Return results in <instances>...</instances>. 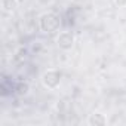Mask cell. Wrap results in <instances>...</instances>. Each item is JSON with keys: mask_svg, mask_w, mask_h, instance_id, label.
Returning <instances> with one entry per match:
<instances>
[{"mask_svg": "<svg viewBox=\"0 0 126 126\" xmlns=\"http://www.w3.org/2000/svg\"><path fill=\"white\" fill-rule=\"evenodd\" d=\"M39 27L46 34H53L61 27V18L55 12H45L39 18Z\"/></svg>", "mask_w": 126, "mask_h": 126, "instance_id": "6da1fadb", "label": "cell"}, {"mask_svg": "<svg viewBox=\"0 0 126 126\" xmlns=\"http://www.w3.org/2000/svg\"><path fill=\"white\" fill-rule=\"evenodd\" d=\"M42 85L43 88L49 89V91H55L59 88L61 85V80H62V73L59 70H55V68H50V70H46L43 74H42Z\"/></svg>", "mask_w": 126, "mask_h": 126, "instance_id": "7a4b0ae2", "label": "cell"}, {"mask_svg": "<svg viewBox=\"0 0 126 126\" xmlns=\"http://www.w3.org/2000/svg\"><path fill=\"white\" fill-rule=\"evenodd\" d=\"M74 43H76V37L71 31H61L56 36V46L64 52L71 50L74 47Z\"/></svg>", "mask_w": 126, "mask_h": 126, "instance_id": "3957f363", "label": "cell"}, {"mask_svg": "<svg viewBox=\"0 0 126 126\" xmlns=\"http://www.w3.org/2000/svg\"><path fill=\"white\" fill-rule=\"evenodd\" d=\"M88 125H89V126H104V125H107V117H105L102 113L95 111V113L89 114V117H88Z\"/></svg>", "mask_w": 126, "mask_h": 126, "instance_id": "277c9868", "label": "cell"}, {"mask_svg": "<svg viewBox=\"0 0 126 126\" xmlns=\"http://www.w3.org/2000/svg\"><path fill=\"white\" fill-rule=\"evenodd\" d=\"M0 5H2V9L5 12H14L19 6V0H2Z\"/></svg>", "mask_w": 126, "mask_h": 126, "instance_id": "5b68a950", "label": "cell"}, {"mask_svg": "<svg viewBox=\"0 0 126 126\" xmlns=\"http://www.w3.org/2000/svg\"><path fill=\"white\" fill-rule=\"evenodd\" d=\"M28 92H30V85H28V82H18V83H16V86H15V94H16L18 96H25V95H28Z\"/></svg>", "mask_w": 126, "mask_h": 126, "instance_id": "8992f818", "label": "cell"}, {"mask_svg": "<svg viewBox=\"0 0 126 126\" xmlns=\"http://www.w3.org/2000/svg\"><path fill=\"white\" fill-rule=\"evenodd\" d=\"M114 5L117 8H126V0H114Z\"/></svg>", "mask_w": 126, "mask_h": 126, "instance_id": "52a82bcc", "label": "cell"}]
</instances>
